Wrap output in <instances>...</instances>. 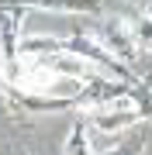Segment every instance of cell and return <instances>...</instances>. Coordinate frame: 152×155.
<instances>
[{
	"mask_svg": "<svg viewBox=\"0 0 152 155\" xmlns=\"http://www.w3.org/2000/svg\"><path fill=\"white\" fill-rule=\"evenodd\" d=\"M0 97H4V110L14 124H28L42 114H62L76 110V97H45V93H24L7 83H0Z\"/></svg>",
	"mask_w": 152,
	"mask_h": 155,
	"instance_id": "1",
	"label": "cell"
},
{
	"mask_svg": "<svg viewBox=\"0 0 152 155\" xmlns=\"http://www.w3.org/2000/svg\"><path fill=\"white\" fill-rule=\"evenodd\" d=\"M93 41L100 45V48L107 52V55H114V59H118L124 69L138 72V62H142V48H138L135 35H131V24H128V21H121V17H114V21H104Z\"/></svg>",
	"mask_w": 152,
	"mask_h": 155,
	"instance_id": "2",
	"label": "cell"
},
{
	"mask_svg": "<svg viewBox=\"0 0 152 155\" xmlns=\"http://www.w3.org/2000/svg\"><path fill=\"white\" fill-rule=\"evenodd\" d=\"M131 97V83H118L111 76H100V72H90L83 79L76 93V110H97V107H111L118 100Z\"/></svg>",
	"mask_w": 152,
	"mask_h": 155,
	"instance_id": "3",
	"label": "cell"
},
{
	"mask_svg": "<svg viewBox=\"0 0 152 155\" xmlns=\"http://www.w3.org/2000/svg\"><path fill=\"white\" fill-rule=\"evenodd\" d=\"M138 121H145V117L131 107V100H118V104H111V107L86 110V117H83V124L93 127L97 134H121L124 127H131V124H138Z\"/></svg>",
	"mask_w": 152,
	"mask_h": 155,
	"instance_id": "4",
	"label": "cell"
},
{
	"mask_svg": "<svg viewBox=\"0 0 152 155\" xmlns=\"http://www.w3.org/2000/svg\"><path fill=\"white\" fill-rule=\"evenodd\" d=\"M21 21H24V11L17 7H0V62L11 66L17 59V45H21Z\"/></svg>",
	"mask_w": 152,
	"mask_h": 155,
	"instance_id": "5",
	"label": "cell"
},
{
	"mask_svg": "<svg viewBox=\"0 0 152 155\" xmlns=\"http://www.w3.org/2000/svg\"><path fill=\"white\" fill-rule=\"evenodd\" d=\"M0 7H42V11H62V14H100L104 0H0Z\"/></svg>",
	"mask_w": 152,
	"mask_h": 155,
	"instance_id": "6",
	"label": "cell"
},
{
	"mask_svg": "<svg viewBox=\"0 0 152 155\" xmlns=\"http://www.w3.org/2000/svg\"><path fill=\"white\" fill-rule=\"evenodd\" d=\"M62 155H97L93 145H90V127H86L83 121H76L73 127H69V138H66Z\"/></svg>",
	"mask_w": 152,
	"mask_h": 155,
	"instance_id": "7",
	"label": "cell"
},
{
	"mask_svg": "<svg viewBox=\"0 0 152 155\" xmlns=\"http://www.w3.org/2000/svg\"><path fill=\"white\" fill-rule=\"evenodd\" d=\"M100 155H135V152H128V148H121V145H118V148H107V152H100Z\"/></svg>",
	"mask_w": 152,
	"mask_h": 155,
	"instance_id": "8",
	"label": "cell"
},
{
	"mask_svg": "<svg viewBox=\"0 0 152 155\" xmlns=\"http://www.w3.org/2000/svg\"><path fill=\"white\" fill-rule=\"evenodd\" d=\"M135 4H142V7H145V0H135Z\"/></svg>",
	"mask_w": 152,
	"mask_h": 155,
	"instance_id": "9",
	"label": "cell"
},
{
	"mask_svg": "<svg viewBox=\"0 0 152 155\" xmlns=\"http://www.w3.org/2000/svg\"><path fill=\"white\" fill-rule=\"evenodd\" d=\"M21 155H31V152H21Z\"/></svg>",
	"mask_w": 152,
	"mask_h": 155,
	"instance_id": "10",
	"label": "cell"
}]
</instances>
